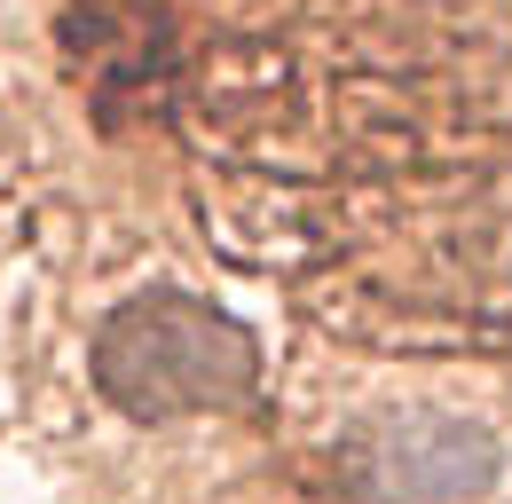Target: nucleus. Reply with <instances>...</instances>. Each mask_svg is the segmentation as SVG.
Segmentation results:
<instances>
[{
    "instance_id": "obj_1",
    "label": "nucleus",
    "mask_w": 512,
    "mask_h": 504,
    "mask_svg": "<svg viewBox=\"0 0 512 504\" xmlns=\"http://www.w3.org/2000/svg\"><path fill=\"white\" fill-rule=\"evenodd\" d=\"M95 386L127 410V418H213V410H245L260 402V339L229 308L150 284L103 315L95 331Z\"/></svg>"
},
{
    "instance_id": "obj_2",
    "label": "nucleus",
    "mask_w": 512,
    "mask_h": 504,
    "mask_svg": "<svg viewBox=\"0 0 512 504\" xmlns=\"http://www.w3.org/2000/svg\"><path fill=\"white\" fill-rule=\"evenodd\" d=\"M497 473H505V441L481 418L426 402L363 418L339 449V481L363 504H473L497 489Z\"/></svg>"
}]
</instances>
